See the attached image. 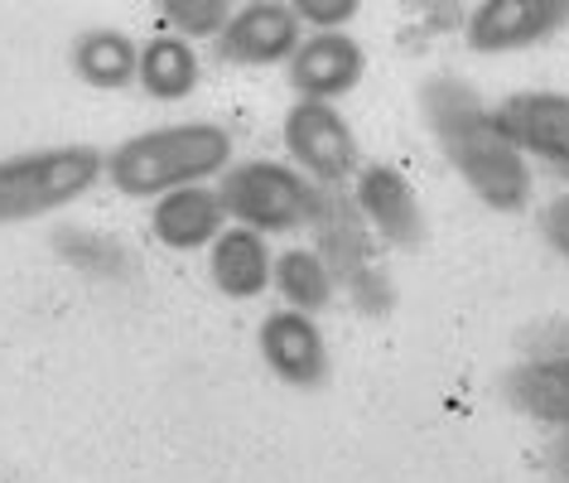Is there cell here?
Segmentation results:
<instances>
[{
  "mask_svg": "<svg viewBox=\"0 0 569 483\" xmlns=\"http://www.w3.org/2000/svg\"><path fill=\"white\" fill-rule=\"evenodd\" d=\"M546 464H550V474L560 479V483H569V431H560L550 440V454H546Z\"/></svg>",
  "mask_w": 569,
  "mask_h": 483,
  "instance_id": "cell-23",
  "label": "cell"
},
{
  "mask_svg": "<svg viewBox=\"0 0 569 483\" xmlns=\"http://www.w3.org/2000/svg\"><path fill=\"white\" fill-rule=\"evenodd\" d=\"M208 272H212V286L232 295V300H256L266 286H276V262L266 252V237L251 233V227H227L212 241Z\"/></svg>",
  "mask_w": 569,
  "mask_h": 483,
  "instance_id": "cell-14",
  "label": "cell"
},
{
  "mask_svg": "<svg viewBox=\"0 0 569 483\" xmlns=\"http://www.w3.org/2000/svg\"><path fill=\"white\" fill-rule=\"evenodd\" d=\"M497 121L526 160L569 179V92H511L497 102Z\"/></svg>",
  "mask_w": 569,
  "mask_h": 483,
  "instance_id": "cell-9",
  "label": "cell"
},
{
  "mask_svg": "<svg viewBox=\"0 0 569 483\" xmlns=\"http://www.w3.org/2000/svg\"><path fill=\"white\" fill-rule=\"evenodd\" d=\"M53 247H59L68 262H78L82 272H97V276H107V272L121 276V266H126L117 241L97 237L92 227H59V233H53Z\"/></svg>",
  "mask_w": 569,
  "mask_h": 483,
  "instance_id": "cell-19",
  "label": "cell"
},
{
  "mask_svg": "<svg viewBox=\"0 0 569 483\" xmlns=\"http://www.w3.org/2000/svg\"><path fill=\"white\" fill-rule=\"evenodd\" d=\"M222 208L237 227L251 233H295V227H315L319 213V184L305 179L295 165L280 160H247L222 175Z\"/></svg>",
  "mask_w": 569,
  "mask_h": 483,
  "instance_id": "cell-5",
  "label": "cell"
},
{
  "mask_svg": "<svg viewBox=\"0 0 569 483\" xmlns=\"http://www.w3.org/2000/svg\"><path fill=\"white\" fill-rule=\"evenodd\" d=\"M150 227L164 247L174 252H193V247H212L227 233V208L222 194L208 189V184H193V189H174L164 194L150 213Z\"/></svg>",
  "mask_w": 569,
  "mask_h": 483,
  "instance_id": "cell-13",
  "label": "cell"
},
{
  "mask_svg": "<svg viewBox=\"0 0 569 483\" xmlns=\"http://www.w3.org/2000/svg\"><path fill=\"white\" fill-rule=\"evenodd\" d=\"M68 63L73 73L88 82V88H131L136 73H140V49L126 30H82L68 49Z\"/></svg>",
  "mask_w": 569,
  "mask_h": 483,
  "instance_id": "cell-16",
  "label": "cell"
},
{
  "mask_svg": "<svg viewBox=\"0 0 569 483\" xmlns=\"http://www.w3.org/2000/svg\"><path fill=\"white\" fill-rule=\"evenodd\" d=\"M290 88L300 92V102H338L362 82L367 53L352 34H305V45L295 49V59L284 63Z\"/></svg>",
  "mask_w": 569,
  "mask_h": 483,
  "instance_id": "cell-11",
  "label": "cell"
},
{
  "mask_svg": "<svg viewBox=\"0 0 569 483\" xmlns=\"http://www.w3.org/2000/svg\"><path fill=\"white\" fill-rule=\"evenodd\" d=\"M502 392L526 416L569 431V358H531V363L511 367Z\"/></svg>",
  "mask_w": 569,
  "mask_h": 483,
  "instance_id": "cell-15",
  "label": "cell"
},
{
  "mask_svg": "<svg viewBox=\"0 0 569 483\" xmlns=\"http://www.w3.org/2000/svg\"><path fill=\"white\" fill-rule=\"evenodd\" d=\"M212 45H218L222 63L270 68V63L295 59V49L305 45V24L295 16V6H284V0H251V6L232 10L227 30Z\"/></svg>",
  "mask_w": 569,
  "mask_h": 483,
  "instance_id": "cell-8",
  "label": "cell"
},
{
  "mask_svg": "<svg viewBox=\"0 0 569 483\" xmlns=\"http://www.w3.org/2000/svg\"><path fill=\"white\" fill-rule=\"evenodd\" d=\"M276 286L284 295V305L295 309V315H309L315 319L319 309H329V300L338 295L329 266H323L319 252H284V257L276 262Z\"/></svg>",
  "mask_w": 569,
  "mask_h": 483,
  "instance_id": "cell-18",
  "label": "cell"
},
{
  "mask_svg": "<svg viewBox=\"0 0 569 483\" xmlns=\"http://www.w3.org/2000/svg\"><path fill=\"white\" fill-rule=\"evenodd\" d=\"M540 233H546L550 247L569 262V194H560V198H550L546 204V213H540Z\"/></svg>",
  "mask_w": 569,
  "mask_h": 483,
  "instance_id": "cell-22",
  "label": "cell"
},
{
  "mask_svg": "<svg viewBox=\"0 0 569 483\" xmlns=\"http://www.w3.org/2000/svg\"><path fill=\"white\" fill-rule=\"evenodd\" d=\"M284 150L319 189H343V179L362 169L358 136L333 102H295L284 111Z\"/></svg>",
  "mask_w": 569,
  "mask_h": 483,
  "instance_id": "cell-6",
  "label": "cell"
},
{
  "mask_svg": "<svg viewBox=\"0 0 569 483\" xmlns=\"http://www.w3.org/2000/svg\"><path fill=\"white\" fill-rule=\"evenodd\" d=\"M352 204H358L362 223L372 227V237L391 241L401 252H416L425 241V208L410 179L391 165H362L358 184H352Z\"/></svg>",
  "mask_w": 569,
  "mask_h": 483,
  "instance_id": "cell-10",
  "label": "cell"
},
{
  "mask_svg": "<svg viewBox=\"0 0 569 483\" xmlns=\"http://www.w3.org/2000/svg\"><path fill=\"white\" fill-rule=\"evenodd\" d=\"M420 111L430 121V131L445 150L468 189L478 194V204L492 213H526L531 208V160L511 146V136L497 121V107L482 102L473 82L435 73L420 82Z\"/></svg>",
  "mask_w": 569,
  "mask_h": 483,
  "instance_id": "cell-1",
  "label": "cell"
},
{
  "mask_svg": "<svg viewBox=\"0 0 569 483\" xmlns=\"http://www.w3.org/2000/svg\"><path fill=\"white\" fill-rule=\"evenodd\" d=\"M232 160V136L212 121H183V126H160V131L131 136L107 155V179L117 184L126 198L146 194H174L193 189L208 175H222Z\"/></svg>",
  "mask_w": 569,
  "mask_h": 483,
  "instance_id": "cell-2",
  "label": "cell"
},
{
  "mask_svg": "<svg viewBox=\"0 0 569 483\" xmlns=\"http://www.w3.org/2000/svg\"><path fill=\"white\" fill-rule=\"evenodd\" d=\"M107 175V155L97 146H44L0 160V223L44 218L53 208L78 204Z\"/></svg>",
  "mask_w": 569,
  "mask_h": 483,
  "instance_id": "cell-3",
  "label": "cell"
},
{
  "mask_svg": "<svg viewBox=\"0 0 569 483\" xmlns=\"http://www.w3.org/2000/svg\"><path fill=\"white\" fill-rule=\"evenodd\" d=\"M164 20L174 24L179 39H218L232 20L227 0H164Z\"/></svg>",
  "mask_w": 569,
  "mask_h": 483,
  "instance_id": "cell-20",
  "label": "cell"
},
{
  "mask_svg": "<svg viewBox=\"0 0 569 483\" xmlns=\"http://www.w3.org/2000/svg\"><path fill=\"white\" fill-rule=\"evenodd\" d=\"M560 30H569V0H482L463 20V39L473 53L536 49Z\"/></svg>",
  "mask_w": 569,
  "mask_h": 483,
  "instance_id": "cell-7",
  "label": "cell"
},
{
  "mask_svg": "<svg viewBox=\"0 0 569 483\" xmlns=\"http://www.w3.org/2000/svg\"><path fill=\"white\" fill-rule=\"evenodd\" d=\"M136 82L150 97H160V102H179V97H189L198 88V53H193V45L189 39H179V34L146 39Z\"/></svg>",
  "mask_w": 569,
  "mask_h": 483,
  "instance_id": "cell-17",
  "label": "cell"
},
{
  "mask_svg": "<svg viewBox=\"0 0 569 483\" xmlns=\"http://www.w3.org/2000/svg\"><path fill=\"white\" fill-rule=\"evenodd\" d=\"M256 344H261V358L266 367L276 373L280 382H290V387H305L315 392L329 382V344H323L319 324L309 315H295V309H276L261 334H256Z\"/></svg>",
  "mask_w": 569,
  "mask_h": 483,
  "instance_id": "cell-12",
  "label": "cell"
},
{
  "mask_svg": "<svg viewBox=\"0 0 569 483\" xmlns=\"http://www.w3.org/2000/svg\"><path fill=\"white\" fill-rule=\"evenodd\" d=\"M315 237H319V257L329 266L333 286L352 295V305L362 315H387L396 290L387 272L377 266V252H372V227L362 223L352 194L343 189H319V213H315Z\"/></svg>",
  "mask_w": 569,
  "mask_h": 483,
  "instance_id": "cell-4",
  "label": "cell"
},
{
  "mask_svg": "<svg viewBox=\"0 0 569 483\" xmlns=\"http://www.w3.org/2000/svg\"><path fill=\"white\" fill-rule=\"evenodd\" d=\"M300 24H315V34H333L358 16V0H295Z\"/></svg>",
  "mask_w": 569,
  "mask_h": 483,
  "instance_id": "cell-21",
  "label": "cell"
}]
</instances>
